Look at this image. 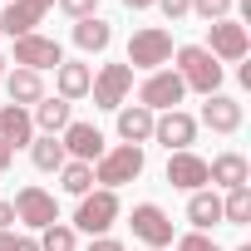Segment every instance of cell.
Listing matches in <instances>:
<instances>
[{
	"label": "cell",
	"mask_w": 251,
	"mask_h": 251,
	"mask_svg": "<svg viewBox=\"0 0 251 251\" xmlns=\"http://www.w3.org/2000/svg\"><path fill=\"white\" fill-rule=\"evenodd\" d=\"M177 54V79H182V89H197L202 99L207 94H222V64L202 50V45H182V50H173Z\"/></svg>",
	"instance_id": "obj_1"
},
{
	"label": "cell",
	"mask_w": 251,
	"mask_h": 251,
	"mask_svg": "<svg viewBox=\"0 0 251 251\" xmlns=\"http://www.w3.org/2000/svg\"><path fill=\"white\" fill-rule=\"evenodd\" d=\"M143 148L138 143H118V148H103V158L94 163V182L99 187H108V192H118L123 182H133V177H143Z\"/></svg>",
	"instance_id": "obj_2"
},
{
	"label": "cell",
	"mask_w": 251,
	"mask_h": 251,
	"mask_svg": "<svg viewBox=\"0 0 251 251\" xmlns=\"http://www.w3.org/2000/svg\"><path fill=\"white\" fill-rule=\"evenodd\" d=\"M173 59V35L163 30V25H148V30H133V40H128V69H163Z\"/></svg>",
	"instance_id": "obj_3"
},
{
	"label": "cell",
	"mask_w": 251,
	"mask_h": 251,
	"mask_svg": "<svg viewBox=\"0 0 251 251\" xmlns=\"http://www.w3.org/2000/svg\"><path fill=\"white\" fill-rule=\"evenodd\" d=\"M217 64L226 59V64H241L246 59V50H251V35H246V25L241 20H212L207 25V45H202Z\"/></svg>",
	"instance_id": "obj_4"
},
{
	"label": "cell",
	"mask_w": 251,
	"mask_h": 251,
	"mask_svg": "<svg viewBox=\"0 0 251 251\" xmlns=\"http://www.w3.org/2000/svg\"><path fill=\"white\" fill-rule=\"evenodd\" d=\"M113 217H118V192L99 187V192H84V197H79L74 226H79V231H89V236H103V231L113 226Z\"/></svg>",
	"instance_id": "obj_5"
},
{
	"label": "cell",
	"mask_w": 251,
	"mask_h": 251,
	"mask_svg": "<svg viewBox=\"0 0 251 251\" xmlns=\"http://www.w3.org/2000/svg\"><path fill=\"white\" fill-rule=\"evenodd\" d=\"M153 143H163L168 153H187L197 143V118L182 113V108H168L153 118Z\"/></svg>",
	"instance_id": "obj_6"
},
{
	"label": "cell",
	"mask_w": 251,
	"mask_h": 251,
	"mask_svg": "<svg viewBox=\"0 0 251 251\" xmlns=\"http://www.w3.org/2000/svg\"><path fill=\"white\" fill-rule=\"evenodd\" d=\"M128 89H133V69L128 64H103L94 74V84H89L94 108H123L128 103Z\"/></svg>",
	"instance_id": "obj_7"
},
{
	"label": "cell",
	"mask_w": 251,
	"mask_h": 251,
	"mask_svg": "<svg viewBox=\"0 0 251 251\" xmlns=\"http://www.w3.org/2000/svg\"><path fill=\"white\" fill-rule=\"evenodd\" d=\"M182 79L173 74V69H153L148 79H143V89H138V103L148 108V113H168V108H177L182 103Z\"/></svg>",
	"instance_id": "obj_8"
},
{
	"label": "cell",
	"mask_w": 251,
	"mask_h": 251,
	"mask_svg": "<svg viewBox=\"0 0 251 251\" xmlns=\"http://www.w3.org/2000/svg\"><path fill=\"white\" fill-rule=\"evenodd\" d=\"M15 64L45 74V69H59V64H64V50H59V40H50V35H20V40H15Z\"/></svg>",
	"instance_id": "obj_9"
},
{
	"label": "cell",
	"mask_w": 251,
	"mask_h": 251,
	"mask_svg": "<svg viewBox=\"0 0 251 251\" xmlns=\"http://www.w3.org/2000/svg\"><path fill=\"white\" fill-rule=\"evenodd\" d=\"M10 207H15V222H25V226H35V231H45V226L59 222V207H54V197H50L45 187H20Z\"/></svg>",
	"instance_id": "obj_10"
},
{
	"label": "cell",
	"mask_w": 251,
	"mask_h": 251,
	"mask_svg": "<svg viewBox=\"0 0 251 251\" xmlns=\"http://www.w3.org/2000/svg\"><path fill=\"white\" fill-rule=\"evenodd\" d=\"M128 226H133V236H138V241H148L153 251H163V246L173 241V217H168L158 202H138V207H133V217H128Z\"/></svg>",
	"instance_id": "obj_11"
},
{
	"label": "cell",
	"mask_w": 251,
	"mask_h": 251,
	"mask_svg": "<svg viewBox=\"0 0 251 251\" xmlns=\"http://www.w3.org/2000/svg\"><path fill=\"white\" fill-rule=\"evenodd\" d=\"M54 5V0H10L5 10H0V30H5L10 40L20 35H35V25L45 20V10Z\"/></svg>",
	"instance_id": "obj_12"
},
{
	"label": "cell",
	"mask_w": 251,
	"mask_h": 251,
	"mask_svg": "<svg viewBox=\"0 0 251 251\" xmlns=\"http://www.w3.org/2000/svg\"><path fill=\"white\" fill-rule=\"evenodd\" d=\"M59 143H64V153L74 163H99L103 158V133L94 128V123H69V128L59 133Z\"/></svg>",
	"instance_id": "obj_13"
},
{
	"label": "cell",
	"mask_w": 251,
	"mask_h": 251,
	"mask_svg": "<svg viewBox=\"0 0 251 251\" xmlns=\"http://www.w3.org/2000/svg\"><path fill=\"white\" fill-rule=\"evenodd\" d=\"M168 182L182 187V192H202L207 187V158H197L192 148L187 153H168Z\"/></svg>",
	"instance_id": "obj_14"
},
{
	"label": "cell",
	"mask_w": 251,
	"mask_h": 251,
	"mask_svg": "<svg viewBox=\"0 0 251 251\" xmlns=\"http://www.w3.org/2000/svg\"><path fill=\"white\" fill-rule=\"evenodd\" d=\"M0 143H5L10 153H15V148H30V143H35V123H30V108L0 103Z\"/></svg>",
	"instance_id": "obj_15"
},
{
	"label": "cell",
	"mask_w": 251,
	"mask_h": 251,
	"mask_svg": "<svg viewBox=\"0 0 251 251\" xmlns=\"http://www.w3.org/2000/svg\"><path fill=\"white\" fill-rule=\"evenodd\" d=\"M202 123H207L212 133H236V128H241V103H236L231 94H207Z\"/></svg>",
	"instance_id": "obj_16"
},
{
	"label": "cell",
	"mask_w": 251,
	"mask_h": 251,
	"mask_svg": "<svg viewBox=\"0 0 251 251\" xmlns=\"http://www.w3.org/2000/svg\"><path fill=\"white\" fill-rule=\"evenodd\" d=\"M153 118H158V113H148L143 103H123V108H118V138L143 148V143L153 138Z\"/></svg>",
	"instance_id": "obj_17"
},
{
	"label": "cell",
	"mask_w": 251,
	"mask_h": 251,
	"mask_svg": "<svg viewBox=\"0 0 251 251\" xmlns=\"http://www.w3.org/2000/svg\"><path fill=\"white\" fill-rule=\"evenodd\" d=\"M89 84H94V69H89V64H79V59H64V64L54 69V89H59V99H64V103L84 99V94H89Z\"/></svg>",
	"instance_id": "obj_18"
},
{
	"label": "cell",
	"mask_w": 251,
	"mask_h": 251,
	"mask_svg": "<svg viewBox=\"0 0 251 251\" xmlns=\"http://www.w3.org/2000/svg\"><path fill=\"white\" fill-rule=\"evenodd\" d=\"M246 177H251V168H246V158L241 153H217L212 163H207V182H217V187H246Z\"/></svg>",
	"instance_id": "obj_19"
},
{
	"label": "cell",
	"mask_w": 251,
	"mask_h": 251,
	"mask_svg": "<svg viewBox=\"0 0 251 251\" xmlns=\"http://www.w3.org/2000/svg\"><path fill=\"white\" fill-rule=\"evenodd\" d=\"M74 45H79L84 54H103V50L113 45V30H108V20H99V15H89V20H74Z\"/></svg>",
	"instance_id": "obj_20"
},
{
	"label": "cell",
	"mask_w": 251,
	"mask_h": 251,
	"mask_svg": "<svg viewBox=\"0 0 251 251\" xmlns=\"http://www.w3.org/2000/svg\"><path fill=\"white\" fill-rule=\"evenodd\" d=\"M5 89H10V103H15V108H30V103L45 99V79H40L35 69H15V74H5Z\"/></svg>",
	"instance_id": "obj_21"
},
{
	"label": "cell",
	"mask_w": 251,
	"mask_h": 251,
	"mask_svg": "<svg viewBox=\"0 0 251 251\" xmlns=\"http://www.w3.org/2000/svg\"><path fill=\"white\" fill-rule=\"evenodd\" d=\"M187 222H192V231H212L217 222H222V197L217 192H192L187 197Z\"/></svg>",
	"instance_id": "obj_22"
},
{
	"label": "cell",
	"mask_w": 251,
	"mask_h": 251,
	"mask_svg": "<svg viewBox=\"0 0 251 251\" xmlns=\"http://www.w3.org/2000/svg\"><path fill=\"white\" fill-rule=\"evenodd\" d=\"M30 123H35V128H45V133L54 138V133H64V128H69L74 118H69V103H64V99H40V103H35V113H30Z\"/></svg>",
	"instance_id": "obj_23"
},
{
	"label": "cell",
	"mask_w": 251,
	"mask_h": 251,
	"mask_svg": "<svg viewBox=\"0 0 251 251\" xmlns=\"http://www.w3.org/2000/svg\"><path fill=\"white\" fill-rule=\"evenodd\" d=\"M30 163H35L40 173H59V168L69 163V153H64V143H59V138H50V133H40V138L30 143Z\"/></svg>",
	"instance_id": "obj_24"
},
{
	"label": "cell",
	"mask_w": 251,
	"mask_h": 251,
	"mask_svg": "<svg viewBox=\"0 0 251 251\" xmlns=\"http://www.w3.org/2000/svg\"><path fill=\"white\" fill-rule=\"evenodd\" d=\"M222 222H226V226H246V222H251V182H246V187H231V192L222 197Z\"/></svg>",
	"instance_id": "obj_25"
},
{
	"label": "cell",
	"mask_w": 251,
	"mask_h": 251,
	"mask_svg": "<svg viewBox=\"0 0 251 251\" xmlns=\"http://www.w3.org/2000/svg\"><path fill=\"white\" fill-rule=\"evenodd\" d=\"M59 177H64V192H74V197H84V192H94V163H64L59 168Z\"/></svg>",
	"instance_id": "obj_26"
},
{
	"label": "cell",
	"mask_w": 251,
	"mask_h": 251,
	"mask_svg": "<svg viewBox=\"0 0 251 251\" xmlns=\"http://www.w3.org/2000/svg\"><path fill=\"white\" fill-rule=\"evenodd\" d=\"M74 226H64V222H54V226H45L40 231V251H74Z\"/></svg>",
	"instance_id": "obj_27"
},
{
	"label": "cell",
	"mask_w": 251,
	"mask_h": 251,
	"mask_svg": "<svg viewBox=\"0 0 251 251\" xmlns=\"http://www.w3.org/2000/svg\"><path fill=\"white\" fill-rule=\"evenodd\" d=\"M192 15L197 20H231V0H192Z\"/></svg>",
	"instance_id": "obj_28"
},
{
	"label": "cell",
	"mask_w": 251,
	"mask_h": 251,
	"mask_svg": "<svg viewBox=\"0 0 251 251\" xmlns=\"http://www.w3.org/2000/svg\"><path fill=\"white\" fill-rule=\"evenodd\" d=\"M54 5H59L69 20H89V15H99V0H54Z\"/></svg>",
	"instance_id": "obj_29"
},
{
	"label": "cell",
	"mask_w": 251,
	"mask_h": 251,
	"mask_svg": "<svg viewBox=\"0 0 251 251\" xmlns=\"http://www.w3.org/2000/svg\"><path fill=\"white\" fill-rule=\"evenodd\" d=\"M177 251H222L207 231H187V236H177Z\"/></svg>",
	"instance_id": "obj_30"
},
{
	"label": "cell",
	"mask_w": 251,
	"mask_h": 251,
	"mask_svg": "<svg viewBox=\"0 0 251 251\" xmlns=\"http://www.w3.org/2000/svg\"><path fill=\"white\" fill-rule=\"evenodd\" d=\"M0 251H40L35 236H15V231H0Z\"/></svg>",
	"instance_id": "obj_31"
},
{
	"label": "cell",
	"mask_w": 251,
	"mask_h": 251,
	"mask_svg": "<svg viewBox=\"0 0 251 251\" xmlns=\"http://www.w3.org/2000/svg\"><path fill=\"white\" fill-rule=\"evenodd\" d=\"M158 10L168 20H182V15H192V0H158Z\"/></svg>",
	"instance_id": "obj_32"
},
{
	"label": "cell",
	"mask_w": 251,
	"mask_h": 251,
	"mask_svg": "<svg viewBox=\"0 0 251 251\" xmlns=\"http://www.w3.org/2000/svg\"><path fill=\"white\" fill-rule=\"evenodd\" d=\"M89 251H123V241H113V236H94Z\"/></svg>",
	"instance_id": "obj_33"
},
{
	"label": "cell",
	"mask_w": 251,
	"mask_h": 251,
	"mask_svg": "<svg viewBox=\"0 0 251 251\" xmlns=\"http://www.w3.org/2000/svg\"><path fill=\"white\" fill-rule=\"evenodd\" d=\"M10 222H15V207H10L5 197H0V231H10Z\"/></svg>",
	"instance_id": "obj_34"
},
{
	"label": "cell",
	"mask_w": 251,
	"mask_h": 251,
	"mask_svg": "<svg viewBox=\"0 0 251 251\" xmlns=\"http://www.w3.org/2000/svg\"><path fill=\"white\" fill-rule=\"evenodd\" d=\"M10 163H15V153H10V148H5V143H0V173H5V168H10Z\"/></svg>",
	"instance_id": "obj_35"
},
{
	"label": "cell",
	"mask_w": 251,
	"mask_h": 251,
	"mask_svg": "<svg viewBox=\"0 0 251 251\" xmlns=\"http://www.w3.org/2000/svg\"><path fill=\"white\" fill-rule=\"evenodd\" d=\"M128 10H148V5H158V0H123Z\"/></svg>",
	"instance_id": "obj_36"
},
{
	"label": "cell",
	"mask_w": 251,
	"mask_h": 251,
	"mask_svg": "<svg viewBox=\"0 0 251 251\" xmlns=\"http://www.w3.org/2000/svg\"><path fill=\"white\" fill-rule=\"evenodd\" d=\"M0 79H5V54H0Z\"/></svg>",
	"instance_id": "obj_37"
},
{
	"label": "cell",
	"mask_w": 251,
	"mask_h": 251,
	"mask_svg": "<svg viewBox=\"0 0 251 251\" xmlns=\"http://www.w3.org/2000/svg\"><path fill=\"white\" fill-rule=\"evenodd\" d=\"M236 251H251V246H236Z\"/></svg>",
	"instance_id": "obj_38"
},
{
	"label": "cell",
	"mask_w": 251,
	"mask_h": 251,
	"mask_svg": "<svg viewBox=\"0 0 251 251\" xmlns=\"http://www.w3.org/2000/svg\"><path fill=\"white\" fill-rule=\"evenodd\" d=\"M0 35H5V30H0Z\"/></svg>",
	"instance_id": "obj_39"
}]
</instances>
